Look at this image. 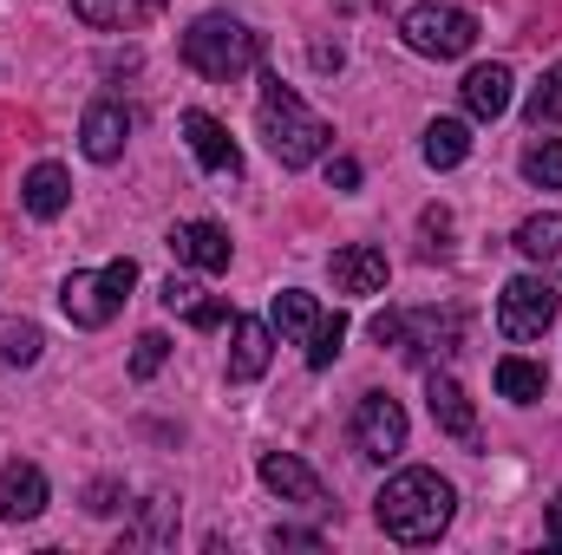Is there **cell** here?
Segmentation results:
<instances>
[{
  "mask_svg": "<svg viewBox=\"0 0 562 555\" xmlns=\"http://www.w3.org/2000/svg\"><path fill=\"white\" fill-rule=\"evenodd\" d=\"M451 510H458V490L438 477V471H400V477H386V490L373 497V517H380V530L393 536V543H438L445 530H451Z\"/></svg>",
  "mask_w": 562,
  "mask_h": 555,
  "instance_id": "1",
  "label": "cell"
},
{
  "mask_svg": "<svg viewBox=\"0 0 562 555\" xmlns=\"http://www.w3.org/2000/svg\"><path fill=\"white\" fill-rule=\"evenodd\" d=\"M256 125H262L269 150L281 157V170H307V163L334 144L327 118H321V112H307V105H301V92H294V86H281V79H262Z\"/></svg>",
  "mask_w": 562,
  "mask_h": 555,
  "instance_id": "2",
  "label": "cell"
},
{
  "mask_svg": "<svg viewBox=\"0 0 562 555\" xmlns=\"http://www.w3.org/2000/svg\"><path fill=\"white\" fill-rule=\"evenodd\" d=\"M183 66L203 72V79H216V86H229V79H243V72L262 66V33L243 26V20H229V13H203L183 33Z\"/></svg>",
  "mask_w": 562,
  "mask_h": 555,
  "instance_id": "3",
  "label": "cell"
},
{
  "mask_svg": "<svg viewBox=\"0 0 562 555\" xmlns=\"http://www.w3.org/2000/svg\"><path fill=\"white\" fill-rule=\"evenodd\" d=\"M373 340L380 347H400V360H413V366H431V360H451L458 347H464V314H438V307H419V314H400V307H386L380 320H373Z\"/></svg>",
  "mask_w": 562,
  "mask_h": 555,
  "instance_id": "4",
  "label": "cell"
},
{
  "mask_svg": "<svg viewBox=\"0 0 562 555\" xmlns=\"http://www.w3.org/2000/svg\"><path fill=\"white\" fill-rule=\"evenodd\" d=\"M138 287V262L125 256V262H105V269H72L66 287H59V307H66V320L72 327H112L119 320V307H125V294Z\"/></svg>",
  "mask_w": 562,
  "mask_h": 555,
  "instance_id": "5",
  "label": "cell"
},
{
  "mask_svg": "<svg viewBox=\"0 0 562 555\" xmlns=\"http://www.w3.org/2000/svg\"><path fill=\"white\" fill-rule=\"evenodd\" d=\"M400 33H406V46L425 53V59H464V53L477 46V20H471L464 7H445V0L413 7V13L400 20Z\"/></svg>",
  "mask_w": 562,
  "mask_h": 555,
  "instance_id": "6",
  "label": "cell"
},
{
  "mask_svg": "<svg viewBox=\"0 0 562 555\" xmlns=\"http://www.w3.org/2000/svg\"><path fill=\"white\" fill-rule=\"evenodd\" d=\"M557 287L550 275H517L504 281V294H497V327H504V340H543L550 333V320H557Z\"/></svg>",
  "mask_w": 562,
  "mask_h": 555,
  "instance_id": "7",
  "label": "cell"
},
{
  "mask_svg": "<svg viewBox=\"0 0 562 555\" xmlns=\"http://www.w3.org/2000/svg\"><path fill=\"white\" fill-rule=\"evenodd\" d=\"M353 451H360L367 464H393V457L406 451V412H400L393 393H367V399L353 406Z\"/></svg>",
  "mask_w": 562,
  "mask_h": 555,
  "instance_id": "8",
  "label": "cell"
},
{
  "mask_svg": "<svg viewBox=\"0 0 562 555\" xmlns=\"http://www.w3.org/2000/svg\"><path fill=\"white\" fill-rule=\"evenodd\" d=\"M183 138H190L196 163H203L210 177H229V183L243 177V150H236V138H229L210 112H196V105H190V112H183Z\"/></svg>",
  "mask_w": 562,
  "mask_h": 555,
  "instance_id": "9",
  "label": "cell"
},
{
  "mask_svg": "<svg viewBox=\"0 0 562 555\" xmlns=\"http://www.w3.org/2000/svg\"><path fill=\"white\" fill-rule=\"evenodd\" d=\"M170 256H177L183 269L223 275V269H229V229H223V223H177V229H170Z\"/></svg>",
  "mask_w": 562,
  "mask_h": 555,
  "instance_id": "10",
  "label": "cell"
},
{
  "mask_svg": "<svg viewBox=\"0 0 562 555\" xmlns=\"http://www.w3.org/2000/svg\"><path fill=\"white\" fill-rule=\"evenodd\" d=\"M40 510H46V471L26 464V457H13L0 471V523H33Z\"/></svg>",
  "mask_w": 562,
  "mask_h": 555,
  "instance_id": "11",
  "label": "cell"
},
{
  "mask_svg": "<svg viewBox=\"0 0 562 555\" xmlns=\"http://www.w3.org/2000/svg\"><path fill=\"white\" fill-rule=\"evenodd\" d=\"M125 138H132V112H125V105H112V99H99V105L79 118V150H86L92 163L125 157Z\"/></svg>",
  "mask_w": 562,
  "mask_h": 555,
  "instance_id": "12",
  "label": "cell"
},
{
  "mask_svg": "<svg viewBox=\"0 0 562 555\" xmlns=\"http://www.w3.org/2000/svg\"><path fill=\"white\" fill-rule=\"evenodd\" d=\"M425 406H431V418H438V431L445 438H458V444H471L477 438V412H471V399H464V386L451 380V373H425Z\"/></svg>",
  "mask_w": 562,
  "mask_h": 555,
  "instance_id": "13",
  "label": "cell"
},
{
  "mask_svg": "<svg viewBox=\"0 0 562 555\" xmlns=\"http://www.w3.org/2000/svg\"><path fill=\"white\" fill-rule=\"evenodd\" d=\"M262 484L276 490L281 503H307V510H321V503H327V484H321L294 451H269V457H262Z\"/></svg>",
  "mask_w": 562,
  "mask_h": 555,
  "instance_id": "14",
  "label": "cell"
},
{
  "mask_svg": "<svg viewBox=\"0 0 562 555\" xmlns=\"http://www.w3.org/2000/svg\"><path fill=\"white\" fill-rule=\"evenodd\" d=\"M334 287L340 294H380L386 275H393V262H386V249H373V242H353V249H334Z\"/></svg>",
  "mask_w": 562,
  "mask_h": 555,
  "instance_id": "15",
  "label": "cell"
},
{
  "mask_svg": "<svg viewBox=\"0 0 562 555\" xmlns=\"http://www.w3.org/2000/svg\"><path fill=\"white\" fill-rule=\"evenodd\" d=\"M269 360H276V333H269V320H256V314H236L229 386H249V380H262V373H269Z\"/></svg>",
  "mask_w": 562,
  "mask_h": 555,
  "instance_id": "16",
  "label": "cell"
},
{
  "mask_svg": "<svg viewBox=\"0 0 562 555\" xmlns=\"http://www.w3.org/2000/svg\"><path fill=\"white\" fill-rule=\"evenodd\" d=\"M510 249L537 269V275H562V216H524L517 223V236H510Z\"/></svg>",
  "mask_w": 562,
  "mask_h": 555,
  "instance_id": "17",
  "label": "cell"
},
{
  "mask_svg": "<svg viewBox=\"0 0 562 555\" xmlns=\"http://www.w3.org/2000/svg\"><path fill=\"white\" fill-rule=\"evenodd\" d=\"M72 13L99 33H138L144 20L164 13V0H72Z\"/></svg>",
  "mask_w": 562,
  "mask_h": 555,
  "instance_id": "18",
  "label": "cell"
},
{
  "mask_svg": "<svg viewBox=\"0 0 562 555\" xmlns=\"http://www.w3.org/2000/svg\"><path fill=\"white\" fill-rule=\"evenodd\" d=\"M458 92H464L471 118H504L510 112V66H471Z\"/></svg>",
  "mask_w": 562,
  "mask_h": 555,
  "instance_id": "19",
  "label": "cell"
},
{
  "mask_svg": "<svg viewBox=\"0 0 562 555\" xmlns=\"http://www.w3.org/2000/svg\"><path fill=\"white\" fill-rule=\"evenodd\" d=\"M20 203H26L40 223H53V216L72 203V177H66L59 163H33V170L20 177Z\"/></svg>",
  "mask_w": 562,
  "mask_h": 555,
  "instance_id": "20",
  "label": "cell"
},
{
  "mask_svg": "<svg viewBox=\"0 0 562 555\" xmlns=\"http://www.w3.org/2000/svg\"><path fill=\"white\" fill-rule=\"evenodd\" d=\"M497 393L510 399V406H537L543 393H550V373L537 366V360H524V353H510V360H497Z\"/></svg>",
  "mask_w": 562,
  "mask_h": 555,
  "instance_id": "21",
  "label": "cell"
},
{
  "mask_svg": "<svg viewBox=\"0 0 562 555\" xmlns=\"http://www.w3.org/2000/svg\"><path fill=\"white\" fill-rule=\"evenodd\" d=\"M419 150H425L431 170H458V163L471 157V125H464V118H431Z\"/></svg>",
  "mask_w": 562,
  "mask_h": 555,
  "instance_id": "22",
  "label": "cell"
},
{
  "mask_svg": "<svg viewBox=\"0 0 562 555\" xmlns=\"http://www.w3.org/2000/svg\"><path fill=\"white\" fill-rule=\"evenodd\" d=\"M276 327L288 340H314V327H321V307H314V294H301V287H281L276 294Z\"/></svg>",
  "mask_w": 562,
  "mask_h": 555,
  "instance_id": "23",
  "label": "cell"
},
{
  "mask_svg": "<svg viewBox=\"0 0 562 555\" xmlns=\"http://www.w3.org/2000/svg\"><path fill=\"white\" fill-rule=\"evenodd\" d=\"M40 347H46V340H40L33 320H0V360H7V366H33Z\"/></svg>",
  "mask_w": 562,
  "mask_h": 555,
  "instance_id": "24",
  "label": "cell"
},
{
  "mask_svg": "<svg viewBox=\"0 0 562 555\" xmlns=\"http://www.w3.org/2000/svg\"><path fill=\"white\" fill-rule=\"evenodd\" d=\"M524 118H530L537 132H543V125H562V59L550 66V72H543V86L530 92V105H524Z\"/></svg>",
  "mask_w": 562,
  "mask_h": 555,
  "instance_id": "25",
  "label": "cell"
},
{
  "mask_svg": "<svg viewBox=\"0 0 562 555\" xmlns=\"http://www.w3.org/2000/svg\"><path fill=\"white\" fill-rule=\"evenodd\" d=\"M524 177L543 183V190H562V138H537L524 150Z\"/></svg>",
  "mask_w": 562,
  "mask_h": 555,
  "instance_id": "26",
  "label": "cell"
},
{
  "mask_svg": "<svg viewBox=\"0 0 562 555\" xmlns=\"http://www.w3.org/2000/svg\"><path fill=\"white\" fill-rule=\"evenodd\" d=\"M340 340H347V314H321V327H314V340H307V366L327 373L334 353H340Z\"/></svg>",
  "mask_w": 562,
  "mask_h": 555,
  "instance_id": "27",
  "label": "cell"
},
{
  "mask_svg": "<svg viewBox=\"0 0 562 555\" xmlns=\"http://www.w3.org/2000/svg\"><path fill=\"white\" fill-rule=\"evenodd\" d=\"M164 360H170V340H164V333H144L138 353H132V380H157Z\"/></svg>",
  "mask_w": 562,
  "mask_h": 555,
  "instance_id": "28",
  "label": "cell"
},
{
  "mask_svg": "<svg viewBox=\"0 0 562 555\" xmlns=\"http://www.w3.org/2000/svg\"><path fill=\"white\" fill-rule=\"evenodd\" d=\"M196 301H203V294H196V287H190V281H164V307H170V314H190V307H196Z\"/></svg>",
  "mask_w": 562,
  "mask_h": 555,
  "instance_id": "29",
  "label": "cell"
},
{
  "mask_svg": "<svg viewBox=\"0 0 562 555\" xmlns=\"http://www.w3.org/2000/svg\"><path fill=\"white\" fill-rule=\"evenodd\" d=\"M327 190H360V163L353 157H334L327 163Z\"/></svg>",
  "mask_w": 562,
  "mask_h": 555,
  "instance_id": "30",
  "label": "cell"
},
{
  "mask_svg": "<svg viewBox=\"0 0 562 555\" xmlns=\"http://www.w3.org/2000/svg\"><path fill=\"white\" fill-rule=\"evenodd\" d=\"M425 236H431V242H425V256H438V249H445V236H451V216H445V209H425Z\"/></svg>",
  "mask_w": 562,
  "mask_h": 555,
  "instance_id": "31",
  "label": "cell"
},
{
  "mask_svg": "<svg viewBox=\"0 0 562 555\" xmlns=\"http://www.w3.org/2000/svg\"><path fill=\"white\" fill-rule=\"evenodd\" d=\"M269 543H276V550H321V536H314V530H276Z\"/></svg>",
  "mask_w": 562,
  "mask_h": 555,
  "instance_id": "32",
  "label": "cell"
},
{
  "mask_svg": "<svg viewBox=\"0 0 562 555\" xmlns=\"http://www.w3.org/2000/svg\"><path fill=\"white\" fill-rule=\"evenodd\" d=\"M112 497H119V490H112V484H92V503H86V510H92V517H112V510H119V503H112Z\"/></svg>",
  "mask_w": 562,
  "mask_h": 555,
  "instance_id": "33",
  "label": "cell"
},
{
  "mask_svg": "<svg viewBox=\"0 0 562 555\" xmlns=\"http://www.w3.org/2000/svg\"><path fill=\"white\" fill-rule=\"evenodd\" d=\"M314 66L321 72H340V46H314Z\"/></svg>",
  "mask_w": 562,
  "mask_h": 555,
  "instance_id": "34",
  "label": "cell"
},
{
  "mask_svg": "<svg viewBox=\"0 0 562 555\" xmlns=\"http://www.w3.org/2000/svg\"><path fill=\"white\" fill-rule=\"evenodd\" d=\"M550 536L562 543V490H557V503H550Z\"/></svg>",
  "mask_w": 562,
  "mask_h": 555,
  "instance_id": "35",
  "label": "cell"
}]
</instances>
